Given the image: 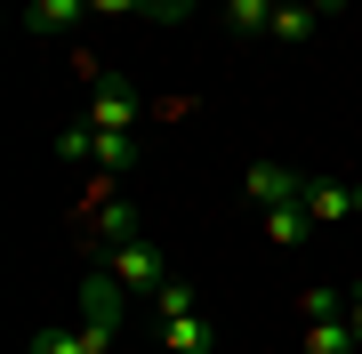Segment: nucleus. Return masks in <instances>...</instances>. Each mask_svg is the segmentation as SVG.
I'll use <instances>...</instances> for the list:
<instances>
[{"label":"nucleus","instance_id":"8","mask_svg":"<svg viewBox=\"0 0 362 354\" xmlns=\"http://www.w3.org/2000/svg\"><path fill=\"white\" fill-rule=\"evenodd\" d=\"M306 218H314V225L362 218V185H338V177H306Z\"/></svg>","mask_w":362,"mask_h":354},{"label":"nucleus","instance_id":"2","mask_svg":"<svg viewBox=\"0 0 362 354\" xmlns=\"http://www.w3.org/2000/svg\"><path fill=\"white\" fill-rule=\"evenodd\" d=\"M57 153L65 161H81V170H137V137L129 129H89V121H73L65 137H57Z\"/></svg>","mask_w":362,"mask_h":354},{"label":"nucleus","instance_id":"12","mask_svg":"<svg viewBox=\"0 0 362 354\" xmlns=\"http://www.w3.org/2000/svg\"><path fill=\"white\" fill-rule=\"evenodd\" d=\"M218 8H226V33H242V40H258L274 25V0H218Z\"/></svg>","mask_w":362,"mask_h":354},{"label":"nucleus","instance_id":"16","mask_svg":"<svg viewBox=\"0 0 362 354\" xmlns=\"http://www.w3.org/2000/svg\"><path fill=\"white\" fill-rule=\"evenodd\" d=\"M145 306H153V314H194V290H185L177 274H169V282H161V290H153Z\"/></svg>","mask_w":362,"mask_h":354},{"label":"nucleus","instance_id":"14","mask_svg":"<svg viewBox=\"0 0 362 354\" xmlns=\"http://www.w3.org/2000/svg\"><path fill=\"white\" fill-rule=\"evenodd\" d=\"M314 25H322V16H314V8H290V0H274V40H314Z\"/></svg>","mask_w":362,"mask_h":354},{"label":"nucleus","instance_id":"10","mask_svg":"<svg viewBox=\"0 0 362 354\" xmlns=\"http://www.w3.org/2000/svg\"><path fill=\"white\" fill-rule=\"evenodd\" d=\"M266 242H274V249H298V242H314V218H306V201H282V210H266Z\"/></svg>","mask_w":362,"mask_h":354},{"label":"nucleus","instance_id":"17","mask_svg":"<svg viewBox=\"0 0 362 354\" xmlns=\"http://www.w3.org/2000/svg\"><path fill=\"white\" fill-rule=\"evenodd\" d=\"M290 8H314V16H346V0H290Z\"/></svg>","mask_w":362,"mask_h":354},{"label":"nucleus","instance_id":"13","mask_svg":"<svg viewBox=\"0 0 362 354\" xmlns=\"http://www.w3.org/2000/svg\"><path fill=\"white\" fill-rule=\"evenodd\" d=\"M306 354H362L354 330H346V314H338V322H306Z\"/></svg>","mask_w":362,"mask_h":354},{"label":"nucleus","instance_id":"3","mask_svg":"<svg viewBox=\"0 0 362 354\" xmlns=\"http://www.w3.org/2000/svg\"><path fill=\"white\" fill-rule=\"evenodd\" d=\"M129 298L137 290L113 274V266H97V274H81V322H105V330H121V314H129Z\"/></svg>","mask_w":362,"mask_h":354},{"label":"nucleus","instance_id":"7","mask_svg":"<svg viewBox=\"0 0 362 354\" xmlns=\"http://www.w3.org/2000/svg\"><path fill=\"white\" fill-rule=\"evenodd\" d=\"M105 266H113V274H121V282L137 290V298H153V290L169 282V266H161V249L145 242V234H137V242H121V249H113V258H105Z\"/></svg>","mask_w":362,"mask_h":354},{"label":"nucleus","instance_id":"15","mask_svg":"<svg viewBox=\"0 0 362 354\" xmlns=\"http://www.w3.org/2000/svg\"><path fill=\"white\" fill-rule=\"evenodd\" d=\"M298 314H306V322H338V314H346V298H338L330 282H314V290H298Z\"/></svg>","mask_w":362,"mask_h":354},{"label":"nucleus","instance_id":"6","mask_svg":"<svg viewBox=\"0 0 362 354\" xmlns=\"http://www.w3.org/2000/svg\"><path fill=\"white\" fill-rule=\"evenodd\" d=\"M242 194L258 201V210H282V201H306V177L282 170V161H250V170H242Z\"/></svg>","mask_w":362,"mask_h":354},{"label":"nucleus","instance_id":"4","mask_svg":"<svg viewBox=\"0 0 362 354\" xmlns=\"http://www.w3.org/2000/svg\"><path fill=\"white\" fill-rule=\"evenodd\" d=\"M81 121H89V129H137V121H145V97L129 89V81H97L89 105H81Z\"/></svg>","mask_w":362,"mask_h":354},{"label":"nucleus","instance_id":"18","mask_svg":"<svg viewBox=\"0 0 362 354\" xmlns=\"http://www.w3.org/2000/svg\"><path fill=\"white\" fill-rule=\"evenodd\" d=\"M346 330H354V346H362V290L346 298Z\"/></svg>","mask_w":362,"mask_h":354},{"label":"nucleus","instance_id":"9","mask_svg":"<svg viewBox=\"0 0 362 354\" xmlns=\"http://www.w3.org/2000/svg\"><path fill=\"white\" fill-rule=\"evenodd\" d=\"M161 322V346L169 354H209V346H218V330H209L202 314H153Z\"/></svg>","mask_w":362,"mask_h":354},{"label":"nucleus","instance_id":"11","mask_svg":"<svg viewBox=\"0 0 362 354\" xmlns=\"http://www.w3.org/2000/svg\"><path fill=\"white\" fill-rule=\"evenodd\" d=\"M89 0H25V33H73Z\"/></svg>","mask_w":362,"mask_h":354},{"label":"nucleus","instance_id":"5","mask_svg":"<svg viewBox=\"0 0 362 354\" xmlns=\"http://www.w3.org/2000/svg\"><path fill=\"white\" fill-rule=\"evenodd\" d=\"M121 330H105V322H40L33 330V354H113Z\"/></svg>","mask_w":362,"mask_h":354},{"label":"nucleus","instance_id":"1","mask_svg":"<svg viewBox=\"0 0 362 354\" xmlns=\"http://www.w3.org/2000/svg\"><path fill=\"white\" fill-rule=\"evenodd\" d=\"M145 234V218L129 210V201H81L73 210V242L89 249V258H113L121 242H137Z\"/></svg>","mask_w":362,"mask_h":354}]
</instances>
